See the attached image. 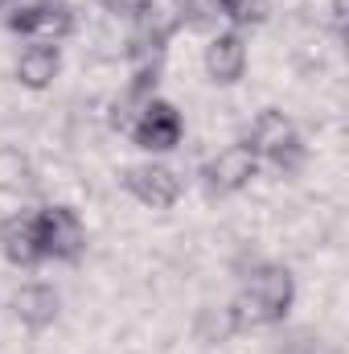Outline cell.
Masks as SVG:
<instances>
[{"label": "cell", "instance_id": "6da1fadb", "mask_svg": "<svg viewBox=\"0 0 349 354\" xmlns=\"http://www.w3.org/2000/svg\"><path fill=\"white\" fill-rule=\"evenodd\" d=\"M296 305V276L283 264H255L247 272V288L230 301L239 330L251 326H275Z\"/></svg>", "mask_w": 349, "mask_h": 354}, {"label": "cell", "instance_id": "7a4b0ae2", "mask_svg": "<svg viewBox=\"0 0 349 354\" xmlns=\"http://www.w3.org/2000/svg\"><path fill=\"white\" fill-rule=\"evenodd\" d=\"M247 145H251V153L259 161H271L279 174H300V165H304V140H300L296 124L283 111H275V107L255 115Z\"/></svg>", "mask_w": 349, "mask_h": 354}, {"label": "cell", "instance_id": "3957f363", "mask_svg": "<svg viewBox=\"0 0 349 354\" xmlns=\"http://www.w3.org/2000/svg\"><path fill=\"white\" fill-rule=\"evenodd\" d=\"M37 214V239H41V260L58 264H79L87 252V227L74 206H41Z\"/></svg>", "mask_w": 349, "mask_h": 354}, {"label": "cell", "instance_id": "277c9868", "mask_svg": "<svg viewBox=\"0 0 349 354\" xmlns=\"http://www.w3.org/2000/svg\"><path fill=\"white\" fill-rule=\"evenodd\" d=\"M128 136L144 153H173L177 145H181V136H185V120H181V111L169 99H148L140 107V115H136V124H132Z\"/></svg>", "mask_w": 349, "mask_h": 354}, {"label": "cell", "instance_id": "5b68a950", "mask_svg": "<svg viewBox=\"0 0 349 354\" xmlns=\"http://www.w3.org/2000/svg\"><path fill=\"white\" fill-rule=\"evenodd\" d=\"M255 174H259V157L251 153V145H226L201 169L210 194H239L255 181Z\"/></svg>", "mask_w": 349, "mask_h": 354}, {"label": "cell", "instance_id": "8992f818", "mask_svg": "<svg viewBox=\"0 0 349 354\" xmlns=\"http://www.w3.org/2000/svg\"><path fill=\"white\" fill-rule=\"evenodd\" d=\"M123 189L140 206H148V210H169V206H177V198H181V177L169 165L144 161V165L123 169Z\"/></svg>", "mask_w": 349, "mask_h": 354}, {"label": "cell", "instance_id": "52a82bcc", "mask_svg": "<svg viewBox=\"0 0 349 354\" xmlns=\"http://www.w3.org/2000/svg\"><path fill=\"white\" fill-rule=\"evenodd\" d=\"M132 21H136V37L144 46L165 50L185 25V0H140Z\"/></svg>", "mask_w": 349, "mask_h": 354}, {"label": "cell", "instance_id": "ba28073f", "mask_svg": "<svg viewBox=\"0 0 349 354\" xmlns=\"http://www.w3.org/2000/svg\"><path fill=\"white\" fill-rule=\"evenodd\" d=\"M206 75L218 87H235L247 75V41L239 33H214L206 46Z\"/></svg>", "mask_w": 349, "mask_h": 354}, {"label": "cell", "instance_id": "9c48e42d", "mask_svg": "<svg viewBox=\"0 0 349 354\" xmlns=\"http://www.w3.org/2000/svg\"><path fill=\"white\" fill-rule=\"evenodd\" d=\"M0 252L12 268L41 264V239H37V214H12L0 227Z\"/></svg>", "mask_w": 349, "mask_h": 354}, {"label": "cell", "instance_id": "30bf717a", "mask_svg": "<svg viewBox=\"0 0 349 354\" xmlns=\"http://www.w3.org/2000/svg\"><path fill=\"white\" fill-rule=\"evenodd\" d=\"M58 309H62V297L50 284H21L12 292V313L25 330H50L58 322Z\"/></svg>", "mask_w": 349, "mask_h": 354}, {"label": "cell", "instance_id": "8fae6325", "mask_svg": "<svg viewBox=\"0 0 349 354\" xmlns=\"http://www.w3.org/2000/svg\"><path fill=\"white\" fill-rule=\"evenodd\" d=\"M58 75H62V54H58V46L33 41V46L21 50V58H17V83H21V87L46 91Z\"/></svg>", "mask_w": 349, "mask_h": 354}, {"label": "cell", "instance_id": "7c38bea8", "mask_svg": "<svg viewBox=\"0 0 349 354\" xmlns=\"http://www.w3.org/2000/svg\"><path fill=\"white\" fill-rule=\"evenodd\" d=\"M17 33H25V37H33V41H50V46H58V41H66L70 33H74V8L62 0V4H50V8H41L37 17H29Z\"/></svg>", "mask_w": 349, "mask_h": 354}, {"label": "cell", "instance_id": "4fadbf2b", "mask_svg": "<svg viewBox=\"0 0 349 354\" xmlns=\"http://www.w3.org/2000/svg\"><path fill=\"white\" fill-rule=\"evenodd\" d=\"M239 334V322H235V309L230 305H201L197 317H193V338L206 342V346H218V342H230Z\"/></svg>", "mask_w": 349, "mask_h": 354}, {"label": "cell", "instance_id": "5bb4252c", "mask_svg": "<svg viewBox=\"0 0 349 354\" xmlns=\"http://www.w3.org/2000/svg\"><path fill=\"white\" fill-rule=\"evenodd\" d=\"M222 21H226V0H185V25L201 33H218Z\"/></svg>", "mask_w": 349, "mask_h": 354}, {"label": "cell", "instance_id": "9a60e30c", "mask_svg": "<svg viewBox=\"0 0 349 354\" xmlns=\"http://www.w3.org/2000/svg\"><path fill=\"white\" fill-rule=\"evenodd\" d=\"M33 185V169H29V161L21 157V153H12V149H0V189H29Z\"/></svg>", "mask_w": 349, "mask_h": 354}, {"label": "cell", "instance_id": "2e32d148", "mask_svg": "<svg viewBox=\"0 0 349 354\" xmlns=\"http://www.w3.org/2000/svg\"><path fill=\"white\" fill-rule=\"evenodd\" d=\"M267 12H271V0H226V21L239 25V29L263 25Z\"/></svg>", "mask_w": 349, "mask_h": 354}, {"label": "cell", "instance_id": "e0dca14e", "mask_svg": "<svg viewBox=\"0 0 349 354\" xmlns=\"http://www.w3.org/2000/svg\"><path fill=\"white\" fill-rule=\"evenodd\" d=\"M50 4H62V0H0V21L17 33L29 17H37V12L50 8Z\"/></svg>", "mask_w": 349, "mask_h": 354}, {"label": "cell", "instance_id": "ac0fdd59", "mask_svg": "<svg viewBox=\"0 0 349 354\" xmlns=\"http://www.w3.org/2000/svg\"><path fill=\"white\" fill-rule=\"evenodd\" d=\"M99 4L111 17H136V8H140V0H99Z\"/></svg>", "mask_w": 349, "mask_h": 354}, {"label": "cell", "instance_id": "d6986e66", "mask_svg": "<svg viewBox=\"0 0 349 354\" xmlns=\"http://www.w3.org/2000/svg\"><path fill=\"white\" fill-rule=\"evenodd\" d=\"M329 17H333V29L341 33L349 21V0H329Z\"/></svg>", "mask_w": 349, "mask_h": 354}]
</instances>
